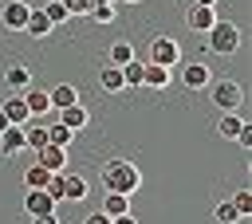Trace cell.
<instances>
[{
	"label": "cell",
	"instance_id": "6da1fadb",
	"mask_svg": "<svg viewBox=\"0 0 252 224\" xmlns=\"http://www.w3.org/2000/svg\"><path fill=\"white\" fill-rule=\"evenodd\" d=\"M98 181H102L106 193H122V196H134V193L142 189V173H138V165L126 161V157H110V161L98 169Z\"/></svg>",
	"mask_w": 252,
	"mask_h": 224
},
{
	"label": "cell",
	"instance_id": "f546056e",
	"mask_svg": "<svg viewBox=\"0 0 252 224\" xmlns=\"http://www.w3.org/2000/svg\"><path fill=\"white\" fill-rule=\"evenodd\" d=\"M43 193L59 204V200H63V173H51V181H47V189H43Z\"/></svg>",
	"mask_w": 252,
	"mask_h": 224
},
{
	"label": "cell",
	"instance_id": "7402d4cb",
	"mask_svg": "<svg viewBox=\"0 0 252 224\" xmlns=\"http://www.w3.org/2000/svg\"><path fill=\"white\" fill-rule=\"evenodd\" d=\"M47 181H51V173H47L43 165L32 161V165L24 169V189H47Z\"/></svg>",
	"mask_w": 252,
	"mask_h": 224
},
{
	"label": "cell",
	"instance_id": "5bb4252c",
	"mask_svg": "<svg viewBox=\"0 0 252 224\" xmlns=\"http://www.w3.org/2000/svg\"><path fill=\"white\" fill-rule=\"evenodd\" d=\"M24 31H28L32 39H43V35H51L55 28H51V20L43 16V8H32V12H28V24H24Z\"/></svg>",
	"mask_w": 252,
	"mask_h": 224
},
{
	"label": "cell",
	"instance_id": "7c38bea8",
	"mask_svg": "<svg viewBox=\"0 0 252 224\" xmlns=\"http://www.w3.org/2000/svg\"><path fill=\"white\" fill-rule=\"evenodd\" d=\"M24 94V106H28V114L32 118H43V114H51V94L47 90H35V86H28V90H20Z\"/></svg>",
	"mask_w": 252,
	"mask_h": 224
},
{
	"label": "cell",
	"instance_id": "836d02e7",
	"mask_svg": "<svg viewBox=\"0 0 252 224\" xmlns=\"http://www.w3.org/2000/svg\"><path fill=\"white\" fill-rule=\"evenodd\" d=\"M83 224H110V216H106V212H91Z\"/></svg>",
	"mask_w": 252,
	"mask_h": 224
},
{
	"label": "cell",
	"instance_id": "d4e9b609",
	"mask_svg": "<svg viewBox=\"0 0 252 224\" xmlns=\"http://www.w3.org/2000/svg\"><path fill=\"white\" fill-rule=\"evenodd\" d=\"M47 141H51V145H63V149H67V145L75 141V130H67L63 122H51V126H47Z\"/></svg>",
	"mask_w": 252,
	"mask_h": 224
},
{
	"label": "cell",
	"instance_id": "8fae6325",
	"mask_svg": "<svg viewBox=\"0 0 252 224\" xmlns=\"http://www.w3.org/2000/svg\"><path fill=\"white\" fill-rule=\"evenodd\" d=\"M181 83H185L189 90H205L213 79H209V67H205V63H181Z\"/></svg>",
	"mask_w": 252,
	"mask_h": 224
},
{
	"label": "cell",
	"instance_id": "d590c367",
	"mask_svg": "<svg viewBox=\"0 0 252 224\" xmlns=\"http://www.w3.org/2000/svg\"><path fill=\"white\" fill-rule=\"evenodd\" d=\"M193 4H205V8H217V0H193Z\"/></svg>",
	"mask_w": 252,
	"mask_h": 224
},
{
	"label": "cell",
	"instance_id": "603a6c76",
	"mask_svg": "<svg viewBox=\"0 0 252 224\" xmlns=\"http://www.w3.org/2000/svg\"><path fill=\"white\" fill-rule=\"evenodd\" d=\"M118 71H122V83H126V86H142V71H146V63H142V59H130V63H122Z\"/></svg>",
	"mask_w": 252,
	"mask_h": 224
},
{
	"label": "cell",
	"instance_id": "83f0119b",
	"mask_svg": "<svg viewBox=\"0 0 252 224\" xmlns=\"http://www.w3.org/2000/svg\"><path fill=\"white\" fill-rule=\"evenodd\" d=\"M114 8H118V4H106V0H98V4H94L87 16H91L94 24H110V20H114Z\"/></svg>",
	"mask_w": 252,
	"mask_h": 224
},
{
	"label": "cell",
	"instance_id": "30bf717a",
	"mask_svg": "<svg viewBox=\"0 0 252 224\" xmlns=\"http://www.w3.org/2000/svg\"><path fill=\"white\" fill-rule=\"evenodd\" d=\"M169 83H173V67H161V63H146V71H142V86L165 90Z\"/></svg>",
	"mask_w": 252,
	"mask_h": 224
},
{
	"label": "cell",
	"instance_id": "e0dca14e",
	"mask_svg": "<svg viewBox=\"0 0 252 224\" xmlns=\"http://www.w3.org/2000/svg\"><path fill=\"white\" fill-rule=\"evenodd\" d=\"M98 86H102L106 94H118V90H126V83H122V71H118L114 63H106V67L98 71Z\"/></svg>",
	"mask_w": 252,
	"mask_h": 224
},
{
	"label": "cell",
	"instance_id": "3957f363",
	"mask_svg": "<svg viewBox=\"0 0 252 224\" xmlns=\"http://www.w3.org/2000/svg\"><path fill=\"white\" fill-rule=\"evenodd\" d=\"M209 94H213V102H217L220 110H240V102H244V86H240L236 79H217V83H209Z\"/></svg>",
	"mask_w": 252,
	"mask_h": 224
},
{
	"label": "cell",
	"instance_id": "277c9868",
	"mask_svg": "<svg viewBox=\"0 0 252 224\" xmlns=\"http://www.w3.org/2000/svg\"><path fill=\"white\" fill-rule=\"evenodd\" d=\"M146 63H161V67H177L181 63V43L173 35H154L150 39V59Z\"/></svg>",
	"mask_w": 252,
	"mask_h": 224
},
{
	"label": "cell",
	"instance_id": "8d00e7d4",
	"mask_svg": "<svg viewBox=\"0 0 252 224\" xmlns=\"http://www.w3.org/2000/svg\"><path fill=\"white\" fill-rule=\"evenodd\" d=\"M4 126H8V118H4V110H0V130H4Z\"/></svg>",
	"mask_w": 252,
	"mask_h": 224
},
{
	"label": "cell",
	"instance_id": "ffe728a7",
	"mask_svg": "<svg viewBox=\"0 0 252 224\" xmlns=\"http://www.w3.org/2000/svg\"><path fill=\"white\" fill-rule=\"evenodd\" d=\"M63 200H87V181L75 173H63Z\"/></svg>",
	"mask_w": 252,
	"mask_h": 224
},
{
	"label": "cell",
	"instance_id": "f1b7e54d",
	"mask_svg": "<svg viewBox=\"0 0 252 224\" xmlns=\"http://www.w3.org/2000/svg\"><path fill=\"white\" fill-rule=\"evenodd\" d=\"M232 204H236V212L248 220V212H252V193H248V189H236V193H232Z\"/></svg>",
	"mask_w": 252,
	"mask_h": 224
},
{
	"label": "cell",
	"instance_id": "ac0fdd59",
	"mask_svg": "<svg viewBox=\"0 0 252 224\" xmlns=\"http://www.w3.org/2000/svg\"><path fill=\"white\" fill-rule=\"evenodd\" d=\"M51 94V110H63V106H75L79 102V90L71 86V83H59L55 90H47Z\"/></svg>",
	"mask_w": 252,
	"mask_h": 224
},
{
	"label": "cell",
	"instance_id": "44dd1931",
	"mask_svg": "<svg viewBox=\"0 0 252 224\" xmlns=\"http://www.w3.org/2000/svg\"><path fill=\"white\" fill-rule=\"evenodd\" d=\"M106 59H110L114 67L130 63V59H134V43H130V39H114V43H110V51H106Z\"/></svg>",
	"mask_w": 252,
	"mask_h": 224
},
{
	"label": "cell",
	"instance_id": "d6a6232c",
	"mask_svg": "<svg viewBox=\"0 0 252 224\" xmlns=\"http://www.w3.org/2000/svg\"><path fill=\"white\" fill-rule=\"evenodd\" d=\"M32 224H63L55 212H43V216H32Z\"/></svg>",
	"mask_w": 252,
	"mask_h": 224
},
{
	"label": "cell",
	"instance_id": "8992f818",
	"mask_svg": "<svg viewBox=\"0 0 252 224\" xmlns=\"http://www.w3.org/2000/svg\"><path fill=\"white\" fill-rule=\"evenodd\" d=\"M35 165H43L47 173H67V149L47 141L43 149H35Z\"/></svg>",
	"mask_w": 252,
	"mask_h": 224
},
{
	"label": "cell",
	"instance_id": "cb8c5ba5",
	"mask_svg": "<svg viewBox=\"0 0 252 224\" xmlns=\"http://www.w3.org/2000/svg\"><path fill=\"white\" fill-rule=\"evenodd\" d=\"M240 126H244V118H240L236 110H224V118L217 122V130H220L224 138H232V141H236V134H240Z\"/></svg>",
	"mask_w": 252,
	"mask_h": 224
},
{
	"label": "cell",
	"instance_id": "d6986e66",
	"mask_svg": "<svg viewBox=\"0 0 252 224\" xmlns=\"http://www.w3.org/2000/svg\"><path fill=\"white\" fill-rule=\"evenodd\" d=\"M98 212H106L110 220H114V216H126V212H130V196H122V193H106Z\"/></svg>",
	"mask_w": 252,
	"mask_h": 224
},
{
	"label": "cell",
	"instance_id": "4dcf8cb0",
	"mask_svg": "<svg viewBox=\"0 0 252 224\" xmlns=\"http://www.w3.org/2000/svg\"><path fill=\"white\" fill-rule=\"evenodd\" d=\"M94 4H98V0H63V8H67L71 16H87Z\"/></svg>",
	"mask_w": 252,
	"mask_h": 224
},
{
	"label": "cell",
	"instance_id": "52a82bcc",
	"mask_svg": "<svg viewBox=\"0 0 252 224\" xmlns=\"http://www.w3.org/2000/svg\"><path fill=\"white\" fill-rule=\"evenodd\" d=\"M28 4L24 0H4V8H0V24L8 28V31H24V24H28Z\"/></svg>",
	"mask_w": 252,
	"mask_h": 224
},
{
	"label": "cell",
	"instance_id": "5b68a950",
	"mask_svg": "<svg viewBox=\"0 0 252 224\" xmlns=\"http://www.w3.org/2000/svg\"><path fill=\"white\" fill-rule=\"evenodd\" d=\"M0 110H4L8 126H28V122H32V114H28V106H24V94H20V90L4 94V98H0Z\"/></svg>",
	"mask_w": 252,
	"mask_h": 224
},
{
	"label": "cell",
	"instance_id": "7a4b0ae2",
	"mask_svg": "<svg viewBox=\"0 0 252 224\" xmlns=\"http://www.w3.org/2000/svg\"><path fill=\"white\" fill-rule=\"evenodd\" d=\"M205 47L213 55H236L240 51V28L228 24V20H217L209 31H205Z\"/></svg>",
	"mask_w": 252,
	"mask_h": 224
},
{
	"label": "cell",
	"instance_id": "2e32d148",
	"mask_svg": "<svg viewBox=\"0 0 252 224\" xmlns=\"http://www.w3.org/2000/svg\"><path fill=\"white\" fill-rule=\"evenodd\" d=\"M4 86H8V90H28V86H32V71H28L24 63H12V67L4 71Z\"/></svg>",
	"mask_w": 252,
	"mask_h": 224
},
{
	"label": "cell",
	"instance_id": "74e56055",
	"mask_svg": "<svg viewBox=\"0 0 252 224\" xmlns=\"http://www.w3.org/2000/svg\"><path fill=\"white\" fill-rule=\"evenodd\" d=\"M118 4H142V0H118Z\"/></svg>",
	"mask_w": 252,
	"mask_h": 224
},
{
	"label": "cell",
	"instance_id": "4fadbf2b",
	"mask_svg": "<svg viewBox=\"0 0 252 224\" xmlns=\"http://www.w3.org/2000/svg\"><path fill=\"white\" fill-rule=\"evenodd\" d=\"M24 212H28V216H43V212H55V200H51L43 189H28V193H24Z\"/></svg>",
	"mask_w": 252,
	"mask_h": 224
},
{
	"label": "cell",
	"instance_id": "4316f807",
	"mask_svg": "<svg viewBox=\"0 0 252 224\" xmlns=\"http://www.w3.org/2000/svg\"><path fill=\"white\" fill-rule=\"evenodd\" d=\"M213 220H217V224H240L244 216L236 212V204H232V200H220V204L213 208Z\"/></svg>",
	"mask_w": 252,
	"mask_h": 224
},
{
	"label": "cell",
	"instance_id": "ba28073f",
	"mask_svg": "<svg viewBox=\"0 0 252 224\" xmlns=\"http://www.w3.org/2000/svg\"><path fill=\"white\" fill-rule=\"evenodd\" d=\"M55 122H63L67 130L83 134V130L91 126V114H87V106H83V102H75V106H63V110H55Z\"/></svg>",
	"mask_w": 252,
	"mask_h": 224
},
{
	"label": "cell",
	"instance_id": "1f68e13d",
	"mask_svg": "<svg viewBox=\"0 0 252 224\" xmlns=\"http://www.w3.org/2000/svg\"><path fill=\"white\" fill-rule=\"evenodd\" d=\"M236 141H240V149H252V126H248V122L240 126V134H236Z\"/></svg>",
	"mask_w": 252,
	"mask_h": 224
},
{
	"label": "cell",
	"instance_id": "f35d334b",
	"mask_svg": "<svg viewBox=\"0 0 252 224\" xmlns=\"http://www.w3.org/2000/svg\"><path fill=\"white\" fill-rule=\"evenodd\" d=\"M24 4H28V0H24Z\"/></svg>",
	"mask_w": 252,
	"mask_h": 224
},
{
	"label": "cell",
	"instance_id": "e575fe53",
	"mask_svg": "<svg viewBox=\"0 0 252 224\" xmlns=\"http://www.w3.org/2000/svg\"><path fill=\"white\" fill-rule=\"evenodd\" d=\"M110 224H138V216H134V212H126V216H114Z\"/></svg>",
	"mask_w": 252,
	"mask_h": 224
},
{
	"label": "cell",
	"instance_id": "484cf974",
	"mask_svg": "<svg viewBox=\"0 0 252 224\" xmlns=\"http://www.w3.org/2000/svg\"><path fill=\"white\" fill-rule=\"evenodd\" d=\"M43 16L51 20V28H59V24H67V20H71V12L63 8V0H43Z\"/></svg>",
	"mask_w": 252,
	"mask_h": 224
},
{
	"label": "cell",
	"instance_id": "9a60e30c",
	"mask_svg": "<svg viewBox=\"0 0 252 224\" xmlns=\"http://www.w3.org/2000/svg\"><path fill=\"white\" fill-rule=\"evenodd\" d=\"M20 149H24V126H4V130H0V153L12 157V153H20Z\"/></svg>",
	"mask_w": 252,
	"mask_h": 224
},
{
	"label": "cell",
	"instance_id": "9c48e42d",
	"mask_svg": "<svg viewBox=\"0 0 252 224\" xmlns=\"http://www.w3.org/2000/svg\"><path fill=\"white\" fill-rule=\"evenodd\" d=\"M185 24H189V31H201V35H205V31L217 24V12L205 8V4H193V8L185 12Z\"/></svg>",
	"mask_w": 252,
	"mask_h": 224
}]
</instances>
